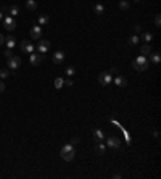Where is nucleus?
<instances>
[{"mask_svg": "<svg viewBox=\"0 0 161 179\" xmlns=\"http://www.w3.org/2000/svg\"><path fill=\"white\" fill-rule=\"evenodd\" d=\"M148 66H150V60L145 55H139L137 58L132 61V68H134L135 71H145Z\"/></svg>", "mask_w": 161, "mask_h": 179, "instance_id": "nucleus-1", "label": "nucleus"}, {"mask_svg": "<svg viewBox=\"0 0 161 179\" xmlns=\"http://www.w3.org/2000/svg\"><path fill=\"white\" fill-rule=\"evenodd\" d=\"M110 121H111V124L118 126V128L122 131V134H124V139H126V145H130V144H132V139H130V134H129V131H127L124 126H122V124H119V121H116L115 118H111Z\"/></svg>", "mask_w": 161, "mask_h": 179, "instance_id": "nucleus-2", "label": "nucleus"}, {"mask_svg": "<svg viewBox=\"0 0 161 179\" xmlns=\"http://www.w3.org/2000/svg\"><path fill=\"white\" fill-rule=\"evenodd\" d=\"M8 70H12V71H15V70H18L21 66V58L20 56H16V55H13V56H10L8 58Z\"/></svg>", "mask_w": 161, "mask_h": 179, "instance_id": "nucleus-3", "label": "nucleus"}, {"mask_svg": "<svg viewBox=\"0 0 161 179\" xmlns=\"http://www.w3.org/2000/svg\"><path fill=\"white\" fill-rule=\"evenodd\" d=\"M2 23H3V27H5L7 31H13L15 27H16V21H15V18H13V16H10V15L5 16L3 20H2Z\"/></svg>", "mask_w": 161, "mask_h": 179, "instance_id": "nucleus-4", "label": "nucleus"}, {"mask_svg": "<svg viewBox=\"0 0 161 179\" xmlns=\"http://www.w3.org/2000/svg\"><path fill=\"white\" fill-rule=\"evenodd\" d=\"M113 81V74L108 73V71H103L100 73V76H98V82L102 84V86H108V84H111Z\"/></svg>", "mask_w": 161, "mask_h": 179, "instance_id": "nucleus-5", "label": "nucleus"}, {"mask_svg": "<svg viewBox=\"0 0 161 179\" xmlns=\"http://www.w3.org/2000/svg\"><path fill=\"white\" fill-rule=\"evenodd\" d=\"M49 49H50V42L47 41V39H40L39 42H37V45H36V50L40 52V53L49 52Z\"/></svg>", "mask_w": 161, "mask_h": 179, "instance_id": "nucleus-6", "label": "nucleus"}, {"mask_svg": "<svg viewBox=\"0 0 161 179\" xmlns=\"http://www.w3.org/2000/svg\"><path fill=\"white\" fill-rule=\"evenodd\" d=\"M20 47H21V50H23L24 53H29V55L34 53V50H36V45H34L31 41H23Z\"/></svg>", "mask_w": 161, "mask_h": 179, "instance_id": "nucleus-7", "label": "nucleus"}, {"mask_svg": "<svg viewBox=\"0 0 161 179\" xmlns=\"http://www.w3.org/2000/svg\"><path fill=\"white\" fill-rule=\"evenodd\" d=\"M29 36H31V39H40V37H42V27L39 24L32 26L31 31H29Z\"/></svg>", "mask_w": 161, "mask_h": 179, "instance_id": "nucleus-8", "label": "nucleus"}, {"mask_svg": "<svg viewBox=\"0 0 161 179\" xmlns=\"http://www.w3.org/2000/svg\"><path fill=\"white\" fill-rule=\"evenodd\" d=\"M107 145L110 147V148H119L121 147V139H118V137H107Z\"/></svg>", "mask_w": 161, "mask_h": 179, "instance_id": "nucleus-9", "label": "nucleus"}, {"mask_svg": "<svg viewBox=\"0 0 161 179\" xmlns=\"http://www.w3.org/2000/svg\"><path fill=\"white\" fill-rule=\"evenodd\" d=\"M52 61H53L55 65H61V63L64 61V52H61V50L55 52V53H53V58H52Z\"/></svg>", "mask_w": 161, "mask_h": 179, "instance_id": "nucleus-10", "label": "nucleus"}, {"mask_svg": "<svg viewBox=\"0 0 161 179\" xmlns=\"http://www.w3.org/2000/svg\"><path fill=\"white\" fill-rule=\"evenodd\" d=\"M42 55H39V53H31V56H29V61H31V65H34V66H37V65H40L42 63Z\"/></svg>", "mask_w": 161, "mask_h": 179, "instance_id": "nucleus-11", "label": "nucleus"}, {"mask_svg": "<svg viewBox=\"0 0 161 179\" xmlns=\"http://www.w3.org/2000/svg\"><path fill=\"white\" fill-rule=\"evenodd\" d=\"M3 44H7L8 50H13L15 47H16V37H13V36H8V37H5V42H3Z\"/></svg>", "mask_w": 161, "mask_h": 179, "instance_id": "nucleus-12", "label": "nucleus"}, {"mask_svg": "<svg viewBox=\"0 0 161 179\" xmlns=\"http://www.w3.org/2000/svg\"><path fill=\"white\" fill-rule=\"evenodd\" d=\"M150 63H153V65H159V63H161V55H159V52H151V53H150Z\"/></svg>", "mask_w": 161, "mask_h": 179, "instance_id": "nucleus-13", "label": "nucleus"}, {"mask_svg": "<svg viewBox=\"0 0 161 179\" xmlns=\"http://www.w3.org/2000/svg\"><path fill=\"white\" fill-rule=\"evenodd\" d=\"M113 81H115V84L118 87H124V86H127V79L124 78V76H116V78H113Z\"/></svg>", "mask_w": 161, "mask_h": 179, "instance_id": "nucleus-14", "label": "nucleus"}, {"mask_svg": "<svg viewBox=\"0 0 161 179\" xmlns=\"http://www.w3.org/2000/svg\"><path fill=\"white\" fill-rule=\"evenodd\" d=\"M93 137H95L97 142H103V140H105V134H103L102 129H95V131H93Z\"/></svg>", "mask_w": 161, "mask_h": 179, "instance_id": "nucleus-15", "label": "nucleus"}, {"mask_svg": "<svg viewBox=\"0 0 161 179\" xmlns=\"http://www.w3.org/2000/svg\"><path fill=\"white\" fill-rule=\"evenodd\" d=\"M73 150H74V145L69 142V144H66V145H63V147H61L60 155H64V153H68V152H73Z\"/></svg>", "mask_w": 161, "mask_h": 179, "instance_id": "nucleus-16", "label": "nucleus"}, {"mask_svg": "<svg viewBox=\"0 0 161 179\" xmlns=\"http://www.w3.org/2000/svg\"><path fill=\"white\" fill-rule=\"evenodd\" d=\"M36 8H37V2H36V0H26V10L34 12Z\"/></svg>", "mask_w": 161, "mask_h": 179, "instance_id": "nucleus-17", "label": "nucleus"}, {"mask_svg": "<svg viewBox=\"0 0 161 179\" xmlns=\"http://www.w3.org/2000/svg\"><path fill=\"white\" fill-rule=\"evenodd\" d=\"M150 53H151V47H150L148 44H145V45H142V47H140V55L148 56Z\"/></svg>", "mask_w": 161, "mask_h": 179, "instance_id": "nucleus-18", "label": "nucleus"}, {"mask_svg": "<svg viewBox=\"0 0 161 179\" xmlns=\"http://www.w3.org/2000/svg\"><path fill=\"white\" fill-rule=\"evenodd\" d=\"M105 150H107V145L102 144V142H98V145L95 147V153H97V155H105Z\"/></svg>", "mask_w": 161, "mask_h": 179, "instance_id": "nucleus-19", "label": "nucleus"}, {"mask_svg": "<svg viewBox=\"0 0 161 179\" xmlns=\"http://www.w3.org/2000/svg\"><path fill=\"white\" fill-rule=\"evenodd\" d=\"M140 39L145 41V42H151V41H153V34H151V32H142Z\"/></svg>", "mask_w": 161, "mask_h": 179, "instance_id": "nucleus-20", "label": "nucleus"}, {"mask_svg": "<svg viewBox=\"0 0 161 179\" xmlns=\"http://www.w3.org/2000/svg\"><path fill=\"white\" fill-rule=\"evenodd\" d=\"M74 157H76V152H74V150H73V152H68V153L61 155V158L64 160V162H71V160H74Z\"/></svg>", "mask_w": 161, "mask_h": 179, "instance_id": "nucleus-21", "label": "nucleus"}, {"mask_svg": "<svg viewBox=\"0 0 161 179\" xmlns=\"http://www.w3.org/2000/svg\"><path fill=\"white\" fill-rule=\"evenodd\" d=\"M8 12H10V16H16V15H20V7L12 5L10 8H8Z\"/></svg>", "mask_w": 161, "mask_h": 179, "instance_id": "nucleus-22", "label": "nucleus"}, {"mask_svg": "<svg viewBox=\"0 0 161 179\" xmlns=\"http://www.w3.org/2000/svg\"><path fill=\"white\" fill-rule=\"evenodd\" d=\"M49 21H50L49 15H40V16H39V26H45Z\"/></svg>", "mask_w": 161, "mask_h": 179, "instance_id": "nucleus-23", "label": "nucleus"}, {"mask_svg": "<svg viewBox=\"0 0 161 179\" xmlns=\"http://www.w3.org/2000/svg\"><path fill=\"white\" fill-rule=\"evenodd\" d=\"M63 86H64V79H63V78H56V79H55V89L60 90Z\"/></svg>", "mask_w": 161, "mask_h": 179, "instance_id": "nucleus-24", "label": "nucleus"}, {"mask_svg": "<svg viewBox=\"0 0 161 179\" xmlns=\"http://www.w3.org/2000/svg\"><path fill=\"white\" fill-rule=\"evenodd\" d=\"M139 41H140V37L134 34V36H130V37H129V41H127V42H129L130 45H137V44H139Z\"/></svg>", "mask_w": 161, "mask_h": 179, "instance_id": "nucleus-25", "label": "nucleus"}, {"mask_svg": "<svg viewBox=\"0 0 161 179\" xmlns=\"http://www.w3.org/2000/svg\"><path fill=\"white\" fill-rule=\"evenodd\" d=\"M93 10H95V13H97V15H102L103 12H105V7H103L102 3H97L95 7H93Z\"/></svg>", "mask_w": 161, "mask_h": 179, "instance_id": "nucleus-26", "label": "nucleus"}, {"mask_svg": "<svg viewBox=\"0 0 161 179\" xmlns=\"http://www.w3.org/2000/svg\"><path fill=\"white\" fill-rule=\"evenodd\" d=\"M0 78H2V79L10 78V70H0Z\"/></svg>", "mask_w": 161, "mask_h": 179, "instance_id": "nucleus-27", "label": "nucleus"}, {"mask_svg": "<svg viewBox=\"0 0 161 179\" xmlns=\"http://www.w3.org/2000/svg\"><path fill=\"white\" fill-rule=\"evenodd\" d=\"M119 8H121V10H129V2H127V0H121Z\"/></svg>", "mask_w": 161, "mask_h": 179, "instance_id": "nucleus-28", "label": "nucleus"}, {"mask_svg": "<svg viewBox=\"0 0 161 179\" xmlns=\"http://www.w3.org/2000/svg\"><path fill=\"white\" fill-rule=\"evenodd\" d=\"M74 73H76L74 66H68V68H66V76H68V78H73Z\"/></svg>", "mask_w": 161, "mask_h": 179, "instance_id": "nucleus-29", "label": "nucleus"}, {"mask_svg": "<svg viewBox=\"0 0 161 179\" xmlns=\"http://www.w3.org/2000/svg\"><path fill=\"white\" fill-rule=\"evenodd\" d=\"M155 26H156V27H161V16H159V15L155 16Z\"/></svg>", "mask_w": 161, "mask_h": 179, "instance_id": "nucleus-30", "label": "nucleus"}, {"mask_svg": "<svg viewBox=\"0 0 161 179\" xmlns=\"http://www.w3.org/2000/svg\"><path fill=\"white\" fill-rule=\"evenodd\" d=\"M134 31H135V32H142V26H140V24H135V26H134Z\"/></svg>", "mask_w": 161, "mask_h": 179, "instance_id": "nucleus-31", "label": "nucleus"}, {"mask_svg": "<svg viewBox=\"0 0 161 179\" xmlns=\"http://www.w3.org/2000/svg\"><path fill=\"white\" fill-rule=\"evenodd\" d=\"M64 86L71 87V86H73V81H71V79H64Z\"/></svg>", "mask_w": 161, "mask_h": 179, "instance_id": "nucleus-32", "label": "nucleus"}, {"mask_svg": "<svg viewBox=\"0 0 161 179\" xmlns=\"http://www.w3.org/2000/svg\"><path fill=\"white\" fill-rule=\"evenodd\" d=\"M5 56H7V58H10V56H13L12 50H7V52H5Z\"/></svg>", "mask_w": 161, "mask_h": 179, "instance_id": "nucleus-33", "label": "nucleus"}, {"mask_svg": "<svg viewBox=\"0 0 161 179\" xmlns=\"http://www.w3.org/2000/svg\"><path fill=\"white\" fill-rule=\"evenodd\" d=\"M3 90H5V84L0 81V92H3Z\"/></svg>", "mask_w": 161, "mask_h": 179, "instance_id": "nucleus-34", "label": "nucleus"}, {"mask_svg": "<svg viewBox=\"0 0 161 179\" xmlns=\"http://www.w3.org/2000/svg\"><path fill=\"white\" fill-rule=\"evenodd\" d=\"M78 142H79V137H74V139L71 140V144H73V145H74V144H78Z\"/></svg>", "mask_w": 161, "mask_h": 179, "instance_id": "nucleus-35", "label": "nucleus"}, {"mask_svg": "<svg viewBox=\"0 0 161 179\" xmlns=\"http://www.w3.org/2000/svg\"><path fill=\"white\" fill-rule=\"evenodd\" d=\"M3 42H5V37H3V36H2V34H0V45H2V44H3Z\"/></svg>", "mask_w": 161, "mask_h": 179, "instance_id": "nucleus-36", "label": "nucleus"}, {"mask_svg": "<svg viewBox=\"0 0 161 179\" xmlns=\"http://www.w3.org/2000/svg\"><path fill=\"white\" fill-rule=\"evenodd\" d=\"M118 73V68H111V74H116Z\"/></svg>", "mask_w": 161, "mask_h": 179, "instance_id": "nucleus-37", "label": "nucleus"}, {"mask_svg": "<svg viewBox=\"0 0 161 179\" xmlns=\"http://www.w3.org/2000/svg\"><path fill=\"white\" fill-rule=\"evenodd\" d=\"M2 20H3V13H2V12H0V21H2Z\"/></svg>", "mask_w": 161, "mask_h": 179, "instance_id": "nucleus-38", "label": "nucleus"}, {"mask_svg": "<svg viewBox=\"0 0 161 179\" xmlns=\"http://www.w3.org/2000/svg\"><path fill=\"white\" fill-rule=\"evenodd\" d=\"M134 2H142V0H134Z\"/></svg>", "mask_w": 161, "mask_h": 179, "instance_id": "nucleus-39", "label": "nucleus"}]
</instances>
